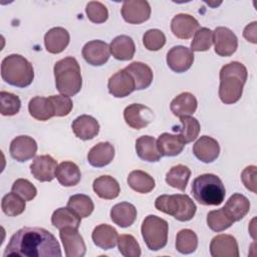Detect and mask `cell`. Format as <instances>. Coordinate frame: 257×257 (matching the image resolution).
<instances>
[{
    "instance_id": "49",
    "label": "cell",
    "mask_w": 257,
    "mask_h": 257,
    "mask_svg": "<svg viewBox=\"0 0 257 257\" xmlns=\"http://www.w3.org/2000/svg\"><path fill=\"white\" fill-rule=\"evenodd\" d=\"M241 180L249 191L256 193V166L245 168L241 174Z\"/></svg>"
},
{
    "instance_id": "47",
    "label": "cell",
    "mask_w": 257,
    "mask_h": 257,
    "mask_svg": "<svg viewBox=\"0 0 257 257\" xmlns=\"http://www.w3.org/2000/svg\"><path fill=\"white\" fill-rule=\"evenodd\" d=\"M53 105L54 116H66L70 113L73 103L69 96L64 94L50 95L48 97Z\"/></svg>"
},
{
    "instance_id": "45",
    "label": "cell",
    "mask_w": 257,
    "mask_h": 257,
    "mask_svg": "<svg viewBox=\"0 0 257 257\" xmlns=\"http://www.w3.org/2000/svg\"><path fill=\"white\" fill-rule=\"evenodd\" d=\"M85 13L87 18L96 24L103 23L108 18V11L107 8L98 1H90L87 3L85 7Z\"/></svg>"
},
{
    "instance_id": "18",
    "label": "cell",
    "mask_w": 257,
    "mask_h": 257,
    "mask_svg": "<svg viewBox=\"0 0 257 257\" xmlns=\"http://www.w3.org/2000/svg\"><path fill=\"white\" fill-rule=\"evenodd\" d=\"M193 153L198 160L209 164L214 162L219 157L220 146L215 139L209 136H202L194 144Z\"/></svg>"
},
{
    "instance_id": "9",
    "label": "cell",
    "mask_w": 257,
    "mask_h": 257,
    "mask_svg": "<svg viewBox=\"0 0 257 257\" xmlns=\"http://www.w3.org/2000/svg\"><path fill=\"white\" fill-rule=\"evenodd\" d=\"M121 16L130 24H141L149 20L151 6L146 0H127L122 3Z\"/></svg>"
},
{
    "instance_id": "15",
    "label": "cell",
    "mask_w": 257,
    "mask_h": 257,
    "mask_svg": "<svg viewBox=\"0 0 257 257\" xmlns=\"http://www.w3.org/2000/svg\"><path fill=\"white\" fill-rule=\"evenodd\" d=\"M57 162L49 155L37 156L30 165L33 177L39 182H50L56 177Z\"/></svg>"
},
{
    "instance_id": "1",
    "label": "cell",
    "mask_w": 257,
    "mask_h": 257,
    "mask_svg": "<svg viewBox=\"0 0 257 257\" xmlns=\"http://www.w3.org/2000/svg\"><path fill=\"white\" fill-rule=\"evenodd\" d=\"M61 250L55 236L43 228L24 227L15 232L6 246L4 257H60Z\"/></svg>"
},
{
    "instance_id": "34",
    "label": "cell",
    "mask_w": 257,
    "mask_h": 257,
    "mask_svg": "<svg viewBox=\"0 0 257 257\" xmlns=\"http://www.w3.org/2000/svg\"><path fill=\"white\" fill-rule=\"evenodd\" d=\"M80 219L81 218L68 207L58 208L53 212L51 216V223L58 230H61L65 227H73L78 229L80 225Z\"/></svg>"
},
{
    "instance_id": "14",
    "label": "cell",
    "mask_w": 257,
    "mask_h": 257,
    "mask_svg": "<svg viewBox=\"0 0 257 257\" xmlns=\"http://www.w3.org/2000/svg\"><path fill=\"white\" fill-rule=\"evenodd\" d=\"M123 118L128 126L135 130H141L151 122L153 111L144 104L133 103L124 108Z\"/></svg>"
},
{
    "instance_id": "46",
    "label": "cell",
    "mask_w": 257,
    "mask_h": 257,
    "mask_svg": "<svg viewBox=\"0 0 257 257\" xmlns=\"http://www.w3.org/2000/svg\"><path fill=\"white\" fill-rule=\"evenodd\" d=\"M143 43L150 51H158L164 47L166 36L160 29H150L143 36Z\"/></svg>"
},
{
    "instance_id": "17",
    "label": "cell",
    "mask_w": 257,
    "mask_h": 257,
    "mask_svg": "<svg viewBox=\"0 0 257 257\" xmlns=\"http://www.w3.org/2000/svg\"><path fill=\"white\" fill-rule=\"evenodd\" d=\"M210 253L213 257H239L237 240L232 235H217L211 241Z\"/></svg>"
},
{
    "instance_id": "50",
    "label": "cell",
    "mask_w": 257,
    "mask_h": 257,
    "mask_svg": "<svg viewBox=\"0 0 257 257\" xmlns=\"http://www.w3.org/2000/svg\"><path fill=\"white\" fill-rule=\"evenodd\" d=\"M257 22L253 21L252 23L248 24L243 30V36L245 39L252 43L257 42Z\"/></svg>"
},
{
    "instance_id": "2",
    "label": "cell",
    "mask_w": 257,
    "mask_h": 257,
    "mask_svg": "<svg viewBox=\"0 0 257 257\" xmlns=\"http://www.w3.org/2000/svg\"><path fill=\"white\" fill-rule=\"evenodd\" d=\"M248 77L246 66L238 61L225 64L220 70L219 97L225 104L237 102L243 93V87Z\"/></svg>"
},
{
    "instance_id": "29",
    "label": "cell",
    "mask_w": 257,
    "mask_h": 257,
    "mask_svg": "<svg viewBox=\"0 0 257 257\" xmlns=\"http://www.w3.org/2000/svg\"><path fill=\"white\" fill-rule=\"evenodd\" d=\"M92 188L94 193L101 199L112 200L115 199L120 192L118 182L107 175L100 176L93 181Z\"/></svg>"
},
{
    "instance_id": "33",
    "label": "cell",
    "mask_w": 257,
    "mask_h": 257,
    "mask_svg": "<svg viewBox=\"0 0 257 257\" xmlns=\"http://www.w3.org/2000/svg\"><path fill=\"white\" fill-rule=\"evenodd\" d=\"M28 110L30 115L40 121L48 120L54 116L53 105L48 97L35 96L30 99L28 103Z\"/></svg>"
},
{
    "instance_id": "22",
    "label": "cell",
    "mask_w": 257,
    "mask_h": 257,
    "mask_svg": "<svg viewBox=\"0 0 257 257\" xmlns=\"http://www.w3.org/2000/svg\"><path fill=\"white\" fill-rule=\"evenodd\" d=\"M113 146L108 142H101L89 150L87 154V161L92 167L101 168L110 164L113 160Z\"/></svg>"
},
{
    "instance_id": "11",
    "label": "cell",
    "mask_w": 257,
    "mask_h": 257,
    "mask_svg": "<svg viewBox=\"0 0 257 257\" xmlns=\"http://www.w3.org/2000/svg\"><path fill=\"white\" fill-rule=\"evenodd\" d=\"M194 62V52L183 45L172 47L167 53L168 66L177 73L187 71Z\"/></svg>"
},
{
    "instance_id": "24",
    "label": "cell",
    "mask_w": 257,
    "mask_h": 257,
    "mask_svg": "<svg viewBox=\"0 0 257 257\" xmlns=\"http://www.w3.org/2000/svg\"><path fill=\"white\" fill-rule=\"evenodd\" d=\"M110 219L120 228H127L137 219V209L133 204L127 202L115 204L110 210Z\"/></svg>"
},
{
    "instance_id": "37",
    "label": "cell",
    "mask_w": 257,
    "mask_h": 257,
    "mask_svg": "<svg viewBox=\"0 0 257 257\" xmlns=\"http://www.w3.org/2000/svg\"><path fill=\"white\" fill-rule=\"evenodd\" d=\"M180 121L182 125L175 126L173 130L178 132V135L182 138L185 144L195 141L201 130L198 119L191 115H184L180 117Z\"/></svg>"
},
{
    "instance_id": "4",
    "label": "cell",
    "mask_w": 257,
    "mask_h": 257,
    "mask_svg": "<svg viewBox=\"0 0 257 257\" xmlns=\"http://www.w3.org/2000/svg\"><path fill=\"white\" fill-rule=\"evenodd\" d=\"M192 194L195 200L204 206H218L226 196L221 179L214 174L198 176L192 183Z\"/></svg>"
},
{
    "instance_id": "5",
    "label": "cell",
    "mask_w": 257,
    "mask_h": 257,
    "mask_svg": "<svg viewBox=\"0 0 257 257\" xmlns=\"http://www.w3.org/2000/svg\"><path fill=\"white\" fill-rule=\"evenodd\" d=\"M2 79L10 85L26 87L34 79L32 64L20 54H10L1 62Z\"/></svg>"
},
{
    "instance_id": "7",
    "label": "cell",
    "mask_w": 257,
    "mask_h": 257,
    "mask_svg": "<svg viewBox=\"0 0 257 257\" xmlns=\"http://www.w3.org/2000/svg\"><path fill=\"white\" fill-rule=\"evenodd\" d=\"M142 235L148 248L152 251L163 249L168 242L169 224L156 215H149L142 224Z\"/></svg>"
},
{
    "instance_id": "41",
    "label": "cell",
    "mask_w": 257,
    "mask_h": 257,
    "mask_svg": "<svg viewBox=\"0 0 257 257\" xmlns=\"http://www.w3.org/2000/svg\"><path fill=\"white\" fill-rule=\"evenodd\" d=\"M233 223L223 209L213 210L207 215V225L214 232H222L230 228Z\"/></svg>"
},
{
    "instance_id": "12",
    "label": "cell",
    "mask_w": 257,
    "mask_h": 257,
    "mask_svg": "<svg viewBox=\"0 0 257 257\" xmlns=\"http://www.w3.org/2000/svg\"><path fill=\"white\" fill-rule=\"evenodd\" d=\"M109 55V45L102 40L88 41L82 48L84 60L93 66L103 65L108 60Z\"/></svg>"
},
{
    "instance_id": "31",
    "label": "cell",
    "mask_w": 257,
    "mask_h": 257,
    "mask_svg": "<svg viewBox=\"0 0 257 257\" xmlns=\"http://www.w3.org/2000/svg\"><path fill=\"white\" fill-rule=\"evenodd\" d=\"M136 151L140 159L150 163L159 162L162 157L158 150L156 139L151 136L140 137L136 141Z\"/></svg>"
},
{
    "instance_id": "20",
    "label": "cell",
    "mask_w": 257,
    "mask_h": 257,
    "mask_svg": "<svg viewBox=\"0 0 257 257\" xmlns=\"http://www.w3.org/2000/svg\"><path fill=\"white\" fill-rule=\"evenodd\" d=\"M71 127L74 135L82 141H88L93 139L97 136L99 132L98 121L94 117L87 114L77 116L72 121Z\"/></svg>"
},
{
    "instance_id": "38",
    "label": "cell",
    "mask_w": 257,
    "mask_h": 257,
    "mask_svg": "<svg viewBox=\"0 0 257 257\" xmlns=\"http://www.w3.org/2000/svg\"><path fill=\"white\" fill-rule=\"evenodd\" d=\"M67 207L76 213L80 218L88 217L94 209L92 200L83 194H76L71 196L68 199Z\"/></svg>"
},
{
    "instance_id": "35",
    "label": "cell",
    "mask_w": 257,
    "mask_h": 257,
    "mask_svg": "<svg viewBox=\"0 0 257 257\" xmlns=\"http://www.w3.org/2000/svg\"><path fill=\"white\" fill-rule=\"evenodd\" d=\"M127 184L134 191L141 194L150 193L155 188L153 177L141 170H136L128 174Z\"/></svg>"
},
{
    "instance_id": "3",
    "label": "cell",
    "mask_w": 257,
    "mask_h": 257,
    "mask_svg": "<svg viewBox=\"0 0 257 257\" xmlns=\"http://www.w3.org/2000/svg\"><path fill=\"white\" fill-rule=\"evenodd\" d=\"M55 85L57 90L64 95L73 96L82 86L80 66L74 57L68 56L58 60L53 67Z\"/></svg>"
},
{
    "instance_id": "40",
    "label": "cell",
    "mask_w": 257,
    "mask_h": 257,
    "mask_svg": "<svg viewBox=\"0 0 257 257\" xmlns=\"http://www.w3.org/2000/svg\"><path fill=\"white\" fill-rule=\"evenodd\" d=\"M1 208L5 215L10 217H16L22 214L26 208L25 200L19 195L11 192L6 194L2 198Z\"/></svg>"
},
{
    "instance_id": "28",
    "label": "cell",
    "mask_w": 257,
    "mask_h": 257,
    "mask_svg": "<svg viewBox=\"0 0 257 257\" xmlns=\"http://www.w3.org/2000/svg\"><path fill=\"white\" fill-rule=\"evenodd\" d=\"M133 77L137 90L148 88L153 81V71L151 67L143 62L135 61L124 68Z\"/></svg>"
},
{
    "instance_id": "39",
    "label": "cell",
    "mask_w": 257,
    "mask_h": 257,
    "mask_svg": "<svg viewBox=\"0 0 257 257\" xmlns=\"http://www.w3.org/2000/svg\"><path fill=\"white\" fill-rule=\"evenodd\" d=\"M198 247V237L191 229H183L176 237V249L182 254H191Z\"/></svg>"
},
{
    "instance_id": "10",
    "label": "cell",
    "mask_w": 257,
    "mask_h": 257,
    "mask_svg": "<svg viewBox=\"0 0 257 257\" xmlns=\"http://www.w3.org/2000/svg\"><path fill=\"white\" fill-rule=\"evenodd\" d=\"M215 52L219 56H231L238 47V39L235 33L227 27H217L213 31Z\"/></svg>"
},
{
    "instance_id": "44",
    "label": "cell",
    "mask_w": 257,
    "mask_h": 257,
    "mask_svg": "<svg viewBox=\"0 0 257 257\" xmlns=\"http://www.w3.org/2000/svg\"><path fill=\"white\" fill-rule=\"evenodd\" d=\"M0 102L2 115H15L19 112L21 107L20 98L16 94L7 91L0 92Z\"/></svg>"
},
{
    "instance_id": "6",
    "label": "cell",
    "mask_w": 257,
    "mask_h": 257,
    "mask_svg": "<svg viewBox=\"0 0 257 257\" xmlns=\"http://www.w3.org/2000/svg\"><path fill=\"white\" fill-rule=\"evenodd\" d=\"M155 207L157 210L171 215L181 222L193 219L197 211L194 201L185 194L159 196L155 201Z\"/></svg>"
},
{
    "instance_id": "25",
    "label": "cell",
    "mask_w": 257,
    "mask_h": 257,
    "mask_svg": "<svg viewBox=\"0 0 257 257\" xmlns=\"http://www.w3.org/2000/svg\"><path fill=\"white\" fill-rule=\"evenodd\" d=\"M91 238L97 247L103 250H109L116 245L118 234L112 226L100 224L93 229Z\"/></svg>"
},
{
    "instance_id": "32",
    "label": "cell",
    "mask_w": 257,
    "mask_h": 257,
    "mask_svg": "<svg viewBox=\"0 0 257 257\" xmlns=\"http://www.w3.org/2000/svg\"><path fill=\"white\" fill-rule=\"evenodd\" d=\"M80 178V170L73 162L65 161L58 165L56 170V179L63 187H73L77 185Z\"/></svg>"
},
{
    "instance_id": "19",
    "label": "cell",
    "mask_w": 257,
    "mask_h": 257,
    "mask_svg": "<svg viewBox=\"0 0 257 257\" xmlns=\"http://www.w3.org/2000/svg\"><path fill=\"white\" fill-rule=\"evenodd\" d=\"M198 20L190 14L180 13L174 16L171 21L173 34L180 39H189L199 29Z\"/></svg>"
},
{
    "instance_id": "23",
    "label": "cell",
    "mask_w": 257,
    "mask_h": 257,
    "mask_svg": "<svg viewBox=\"0 0 257 257\" xmlns=\"http://www.w3.org/2000/svg\"><path fill=\"white\" fill-rule=\"evenodd\" d=\"M222 209L233 222H237L248 214L250 210V202L244 195L236 193L228 199Z\"/></svg>"
},
{
    "instance_id": "8",
    "label": "cell",
    "mask_w": 257,
    "mask_h": 257,
    "mask_svg": "<svg viewBox=\"0 0 257 257\" xmlns=\"http://www.w3.org/2000/svg\"><path fill=\"white\" fill-rule=\"evenodd\" d=\"M59 237L67 257H82L85 255L86 246L76 228L65 227L59 230Z\"/></svg>"
},
{
    "instance_id": "36",
    "label": "cell",
    "mask_w": 257,
    "mask_h": 257,
    "mask_svg": "<svg viewBox=\"0 0 257 257\" xmlns=\"http://www.w3.org/2000/svg\"><path fill=\"white\" fill-rule=\"evenodd\" d=\"M191 176V170L185 165H177L170 169L166 175V182L172 188L180 191H185L189 179Z\"/></svg>"
},
{
    "instance_id": "21",
    "label": "cell",
    "mask_w": 257,
    "mask_h": 257,
    "mask_svg": "<svg viewBox=\"0 0 257 257\" xmlns=\"http://www.w3.org/2000/svg\"><path fill=\"white\" fill-rule=\"evenodd\" d=\"M69 33L63 27H53L44 35V45L48 52L57 54L62 52L69 43Z\"/></svg>"
},
{
    "instance_id": "48",
    "label": "cell",
    "mask_w": 257,
    "mask_h": 257,
    "mask_svg": "<svg viewBox=\"0 0 257 257\" xmlns=\"http://www.w3.org/2000/svg\"><path fill=\"white\" fill-rule=\"evenodd\" d=\"M11 191L19 195L25 201L33 200L37 194V190L35 186L26 179H17L13 183Z\"/></svg>"
},
{
    "instance_id": "30",
    "label": "cell",
    "mask_w": 257,
    "mask_h": 257,
    "mask_svg": "<svg viewBox=\"0 0 257 257\" xmlns=\"http://www.w3.org/2000/svg\"><path fill=\"white\" fill-rule=\"evenodd\" d=\"M198 106L196 96L191 92H182L177 95L170 104L171 111L176 116H184L193 114Z\"/></svg>"
},
{
    "instance_id": "13",
    "label": "cell",
    "mask_w": 257,
    "mask_h": 257,
    "mask_svg": "<svg viewBox=\"0 0 257 257\" xmlns=\"http://www.w3.org/2000/svg\"><path fill=\"white\" fill-rule=\"evenodd\" d=\"M108 92L114 97H125L136 90V85L133 77L123 68L111 75L107 82Z\"/></svg>"
},
{
    "instance_id": "43",
    "label": "cell",
    "mask_w": 257,
    "mask_h": 257,
    "mask_svg": "<svg viewBox=\"0 0 257 257\" xmlns=\"http://www.w3.org/2000/svg\"><path fill=\"white\" fill-rule=\"evenodd\" d=\"M213 44V31L207 27L199 28L191 42L192 51H207Z\"/></svg>"
},
{
    "instance_id": "27",
    "label": "cell",
    "mask_w": 257,
    "mask_h": 257,
    "mask_svg": "<svg viewBox=\"0 0 257 257\" xmlns=\"http://www.w3.org/2000/svg\"><path fill=\"white\" fill-rule=\"evenodd\" d=\"M109 50L112 56L121 61L131 60L136 52L134 40L127 35H119L113 38L109 44Z\"/></svg>"
},
{
    "instance_id": "26",
    "label": "cell",
    "mask_w": 257,
    "mask_h": 257,
    "mask_svg": "<svg viewBox=\"0 0 257 257\" xmlns=\"http://www.w3.org/2000/svg\"><path fill=\"white\" fill-rule=\"evenodd\" d=\"M185 143L179 135H173L169 133L162 134L157 140L158 150L161 156L175 157L180 155L184 148Z\"/></svg>"
},
{
    "instance_id": "16",
    "label": "cell",
    "mask_w": 257,
    "mask_h": 257,
    "mask_svg": "<svg viewBox=\"0 0 257 257\" xmlns=\"http://www.w3.org/2000/svg\"><path fill=\"white\" fill-rule=\"evenodd\" d=\"M9 152L14 160L18 162H26L36 155L37 144L31 137L18 136L12 140Z\"/></svg>"
},
{
    "instance_id": "42",
    "label": "cell",
    "mask_w": 257,
    "mask_h": 257,
    "mask_svg": "<svg viewBox=\"0 0 257 257\" xmlns=\"http://www.w3.org/2000/svg\"><path fill=\"white\" fill-rule=\"evenodd\" d=\"M117 247L120 254L124 257H140L141 247L133 235L122 234L117 238Z\"/></svg>"
}]
</instances>
